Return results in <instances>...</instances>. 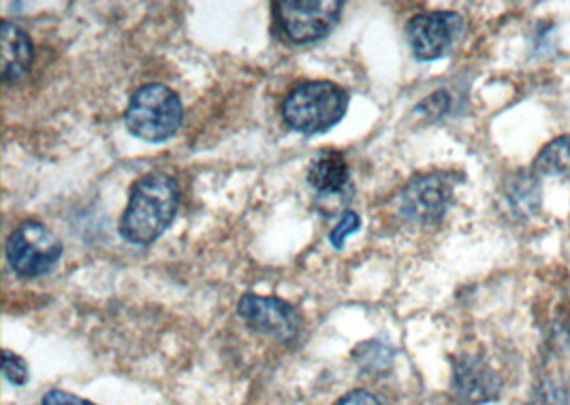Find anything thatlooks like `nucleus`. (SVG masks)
<instances>
[{
	"label": "nucleus",
	"mask_w": 570,
	"mask_h": 405,
	"mask_svg": "<svg viewBox=\"0 0 570 405\" xmlns=\"http://www.w3.org/2000/svg\"><path fill=\"white\" fill-rule=\"evenodd\" d=\"M180 207V186L167 174H148L130 188L120 235L132 246H150L171 227Z\"/></svg>",
	"instance_id": "nucleus-1"
},
{
	"label": "nucleus",
	"mask_w": 570,
	"mask_h": 405,
	"mask_svg": "<svg viewBox=\"0 0 570 405\" xmlns=\"http://www.w3.org/2000/svg\"><path fill=\"white\" fill-rule=\"evenodd\" d=\"M348 109V95L342 86L327 79L297 83L285 102L286 127L302 135H318L342 122Z\"/></svg>",
	"instance_id": "nucleus-2"
},
{
	"label": "nucleus",
	"mask_w": 570,
	"mask_h": 405,
	"mask_svg": "<svg viewBox=\"0 0 570 405\" xmlns=\"http://www.w3.org/2000/svg\"><path fill=\"white\" fill-rule=\"evenodd\" d=\"M184 107L178 92L163 83L141 86L125 111V125L130 135L158 144L171 139L181 127Z\"/></svg>",
	"instance_id": "nucleus-3"
},
{
	"label": "nucleus",
	"mask_w": 570,
	"mask_h": 405,
	"mask_svg": "<svg viewBox=\"0 0 570 405\" xmlns=\"http://www.w3.org/2000/svg\"><path fill=\"white\" fill-rule=\"evenodd\" d=\"M7 263L20 278H39L53 269L62 256V241L52 228L27 220L16 228L4 244Z\"/></svg>",
	"instance_id": "nucleus-4"
},
{
	"label": "nucleus",
	"mask_w": 570,
	"mask_h": 405,
	"mask_svg": "<svg viewBox=\"0 0 570 405\" xmlns=\"http://www.w3.org/2000/svg\"><path fill=\"white\" fill-rule=\"evenodd\" d=\"M455 181L449 174L434 171L411 179L397 195V211L404 220L415 225H436L453 202Z\"/></svg>",
	"instance_id": "nucleus-5"
},
{
	"label": "nucleus",
	"mask_w": 570,
	"mask_h": 405,
	"mask_svg": "<svg viewBox=\"0 0 570 405\" xmlns=\"http://www.w3.org/2000/svg\"><path fill=\"white\" fill-rule=\"evenodd\" d=\"M276 20L286 39L295 46H306L325 39L342 16L344 2L340 0H283L274 4Z\"/></svg>",
	"instance_id": "nucleus-6"
},
{
	"label": "nucleus",
	"mask_w": 570,
	"mask_h": 405,
	"mask_svg": "<svg viewBox=\"0 0 570 405\" xmlns=\"http://www.w3.org/2000/svg\"><path fill=\"white\" fill-rule=\"evenodd\" d=\"M466 20L458 11L416 13L406 24V39L416 60L430 62L446 56L464 37Z\"/></svg>",
	"instance_id": "nucleus-7"
},
{
	"label": "nucleus",
	"mask_w": 570,
	"mask_h": 405,
	"mask_svg": "<svg viewBox=\"0 0 570 405\" xmlns=\"http://www.w3.org/2000/svg\"><path fill=\"white\" fill-rule=\"evenodd\" d=\"M237 316L255 333L276 342H293L302 329V314L297 307L278 297L246 293L237 302Z\"/></svg>",
	"instance_id": "nucleus-8"
},
{
	"label": "nucleus",
	"mask_w": 570,
	"mask_h": 405,
	"mask_svg": "<svg viewBox=\"0 0 570 405\" xmlns=\"http://www.w3.org/2000/svg\"><path fill=\"white\" fill-rule=\"evenodd\" d=\"M502 381L481 356L462 355L453 360V393L464 405H483L500 397Z\"/></svg>",
	"instance_id": "nucleus-9"
},
{
	"label": "nucleus",
	"mask_w": 570,
	"mask_h": 405,
	"mask_svg": "<svg viewBox=\"0 0 570 405\" xmlns=\"http://www.w3.org/2000/svg\"><path fill=\"white\" fill-rule=\"evenodd\" d=\"M306 179L316 190L318 201H336L337 209L348 201L344 197L351 186V171L344 156L336 150L316 154L308 167Z\"/></svg>",
	"instance_id": "nucleus-10"
},
{
	"label": "nucleus",
	"mask_w": 570,
	"mask_h": 405,
	"mask_svg": "<svg viewBox=\"0 0 570 405\" xmlns=\"http://www.w3.org/2000/svg\"><path fill=\"white\" fill-rule=\"evenodd\" d=\"M543 201L541 179L534 171H515L502 184V205L515 220H528L539 214Z\"/></svg>",
	"instance_id": "nucleus-11"
},
{
	"label": "nucleus",
	"mask_w": 570,
	"mask_h": 405,
	"mask_svg": "<svg viewBox=\"0 0 570 405\" xmlns=\"http://www.w3.org/2000/svg\"><path fill=\"white\" fill-rule=\"evenodd\" d=\"M0 73L4 81H16L27 73L32 65V41L27 30L9 20L0 22Z\"/></svg>",
	"instance_id": "nucleus-12"
},
{
	"label": "nucleus",
	"mask_w": 570,
	"mask_h": 405,
	"mask_svg": "<svg viewBox=\"0 0 570 405\" xmlns=\"http://www.w3.org/2000/svg\"><path fill=\"white\" fill-rule=\"evenodd\" d=\"M532 171L539 178L570 179V135L547 144L534 158Z\"/></svg>",
	"instance_id": "nucleus-13"
},
{
	"label": "nucleus",
	"mask_w": 570,
	"mask_h": 405,
	"mask_svg": "<svg viewBox=\"0 0 570 405\" xmlns=\"http://www.w3.org/2000/svg\"><path fill=\"white\" fill-rule=\"evenodd\" d=\"M357 363L365 367V372H379L387 369L393 360V350L379 344V342H365L355 350Z\"/></svg>",
	"instance_id": "nucleus-14"
},
{
	"label": "nucleus",
	"mask_w": 570,
	"mask_h": 405,
	"mask_svg": "<svg viewBox=\"0 0 570 405\" xmlns=\"http://www.w3.org/2000/svg\"><path fill=\"white\" fill-rule=\"evenodd\" d=\"M567 388L553 378L541 382L532 393V405H567Z\"/></svg>",
	"instance_id": "nucleus-15"
},
{
	"label": "nucleus",
	"mask_w": 570,
	"mask_h": 405,
	"mask_svg": "<svg viewBox=\"0 0 570 405\" xmlns=\"http://www.w3.org/2000/svg\"><path fill=\"white\" fill-rule=\"evenodd\" d=\"M360 228H362V216H360L357 211H351V209L342 211L340 223H337L336 228L330 233V244H332L336 250H342L344 244H346V239H348L353 233H357Z\"/></svg>",
	"instance_id": "nucleus-16"
},
{
	"label": "nucleus",
	"mask_w": 570,
	"mask_h": 405,
	"mask_svg": "<svg viewBox=\"0 0 570 405\" xmlns=\"http://www.w3.org/2000/svg\"><path fill=\"white\" fill-rule=\"evenodd\" d=\"M2 374L16 386H24L30 378L27 360L22 356L13 355L11 350L2 353Z\"/></svg>",
	"instance_id": "nucleus-17"
},
{
	"label": "nucleus",
	"mask_w": 570,
	"mask_h": 405,
	"mask_svg": "<svg viewBox=\"0 0 570 405\" xmlns=\"http://www.w3.org/2000/svg\"><path fill=\"white\" fill-rule=\"evenodd\" d=\"M449 105H451L449 95H446L444 90H441V92H434L432 97H428L425 101L419 102V105H416V113H425V116H430V118H439L442 113H446Z\"/></svg>",
	"instance_id": "nucleus-18"
},
{
	"label": "nucleus",
	"mask_w": 570,
	"mask_h": 405,
	"mask_svg": "<svg viewBox=\"0 0 570 405\" xmlns=\"http://www.w3.org/2000/svg\"><path fill=\"white\" fill-rule=\"evenodd\" d=\"M41 405H97L88 399H81L73 393H67V391H60V388H52L43 395V402Z\"/></svg>",
	"instance_id": "nucleus-19"
},
{
	"label": "nucleus",
	"mask_w": 570,
	"mask_h": 405,
	"mask_svg": "<svg viewBox=\"0 0 570 405\" xmlns=\"http://www.w3.org/2000/svg\"><path fill=\"white\" fill-rule=\"evenodd\" d=\"M334 405H381V399L367 391H351Z\"/></svg>",
	"instance_id": "nucleus-20"
}]
</instances>
